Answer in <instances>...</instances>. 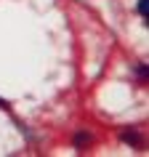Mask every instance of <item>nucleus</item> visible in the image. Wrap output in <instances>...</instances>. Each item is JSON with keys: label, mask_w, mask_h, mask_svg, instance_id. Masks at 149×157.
<instances>
[{"label": "nucleus", "mask_w": 149, "mask_h": 157, "mask_svg": "<svg viewBox=\"0 0 149 157\" xmlns=\"http://www.w3.org/2000/svg\"><path fill=\"white\" fill-rule=\"evenodd\" d=\"M91 141H93V136H91L88 131H80V133H74V147H77V149H85L88 144H91Z\"/></svg>", "instance_id": "f257e3e1"}, {"label": "nucleus", "mask_w": 149, "mask_h": 157, "mask_svg": "<svg viewBox=\"0 0 149 157\" xmlns=\"http://www.w3.org/2000/svg\"><path fill=\"white\" fill-rule=\"evenodd\" d=\"M120 136H123V141H125V144H131V147H139V144H141V133L139 131H123Z\"/></svg>", "instance_id": "f03ea898"}, {"label": "nucleus", "mask_w": 149, "mask_h": 157, "mask_svg": "<svg viewBox=\"0 0 149 157\" xmlns=\"http://www.w3.org/2000/svg\"><path fill=\"white\" fill-rule=\"evenodd\" d=\"M139 13L144 16V24H149V0H139Z\"/></svg>", "instance_id": "7ed1b4c3"}, {"label": "nucleus", "mask_w": 149, "mask_h": 157, "mask_svg": "<svg viewBox=\"0 0 149 157\" xmlns=\"http://www.w3.org/2000/svg\"><path fill=\"white\" fill-rule=\"evenodd\" d=\"M136 75H139L141 80H147V77H149V69H147V64H139V67H136Z\"/></svg>", "instance_id": "20e7f679"}]
</instances>
